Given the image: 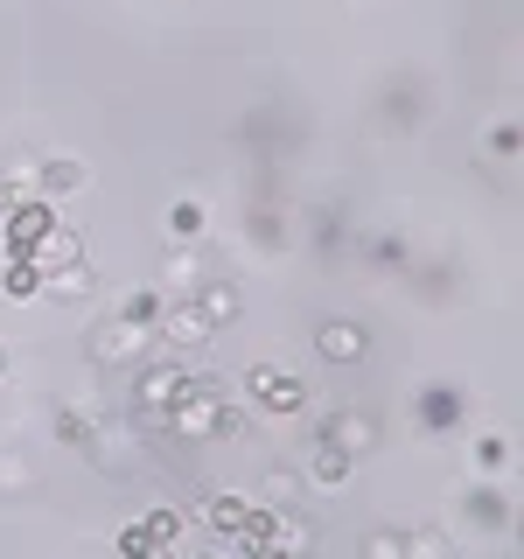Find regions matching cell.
<instances>
[{"instance_id": "obj_4", "label": "cell", "mask_w": 524, "mask_h": 559, "mask_svg": "<svg viewBox=\"0 0 524 559\" xmlns=\"http://www.w3.org/2000/svg\"><path fill=\"white\" fill-rule=\"evenodd\" d=\"M314 349H322L329 364H357L364 349H371V336H364L357 322H343V314H336V322H322V329H314Z\"/></svg>"}, {"instance_id": "obj_13", "label": "cell", "mask_w": 524, "mask_h": 559, "mask_svg": "<svg viewBox=\"0 0 524 559\" xmlns=\"http://www.w3.org/2000/svg\"><path fill=\"white\" fill-rule=\"evenodd\" d=\"M0 203L22 210V203H43V189H35V162H14L8 175H0Z\"/></svg>"}, {"instance_id": "obj_2", "label": "cell", "mask_w": 524, "mask_h": 559, "mask_svg": "<svg viewBox=\"0 0 524 559\" xmlns=\"http://www.w3.org/2000/svg\"><path fill=\"white\" fill-rule=\"evenodd\" d=\"M182 392H189V371H182V364H147V371L133 378V413L154 419V413H168Z\"/></svg>"}, {"instance_id": "obj_22", "label": "cell", "mask_w": 524, "mask_h": 559, "mask_svg": "<svg viewBox=\"0 0 524 559\" xmlns=\"http://www.w3.org/2000/svg\"><path fill=\"white\" fill-rule=\"evenodd\" d=\"M364 559H406V538H398V532H371V538H364Z\"/></svg>"}, {"instance_id": "obj_12", "label": "cell", "mask_w": 524, "mask_h": 559, "mask_svg": "<svg viewBox=\"0 0 524 559\" xmlns=\"http://www.w3.org/2000/svg\"><path fill=\"white\" fill-rule=\"evenodd\" d=\"M49 224H57V217H49V203H22V210H14V231H8L14 238V259H28V245L43 238Z\"/></svg>"}, {"instance_id": "obj_8", "label": "cell", "mask_w": 524, "mask_h": 559, "mask_svg": "<svg viewBox=\"0 0 524 559\" xmlns=\"http://www.w3.org/2000/svg\"><path fill=\"white\" fill-rule=\"evenodd\" d=\"M238 287H231V280H203V287H196V314H203V322L210 329H231L238 322Z\"/></svg>"}, {"instance_id": "obj_19", "label": "cell", "mask_w": 524, "mask_h": 559, "mask_svg": "<svg viewBox=\"0 0 524 559\" xmlns=\"http://www.w3.org/2000/svg\"><path fill=\"white\" fill-rule=\"evenodd\" d=\"M140 538H154V546L175 552V538H182V511H154L147 524H140Z\"/></svg>"}, {"instance_id": "obj_18", "label": "cell", "mask_w": 524, "mask_h": 559, "mask_svg": "<svg viewBox=\"0 0 524 559\" xmlns=\"http://www.w3.org/2000/svg\"><path fill=\"white\" fill-rule=\"evenodd\" d=\"M168 238H175V245H196V238H203V210H196V203H175V210H168Z\"/></svg>"}, {"instance_id": "obj_20", "label": "cell", "mask_w": 524, "mask_h": 559, "mask_svg": "<svg viewBox=\"0 0 524 559\" xmlns=\"http://www.w3.org/2000/svg\"><path fill=\"white\" fill-rule=\"evenodd\" d=\"M162 273H168V287H189V294H196L203 280H210V273H203V266H196V259H189V252H175V259H168Z\"/></svg>"}, {"instance_id": "obj_10", "label": "cell", "mask_w": 524, "mask_h": 559, "mask_svg": "<svg viewBox=\"0 0 524 559\" xmlns=\"http://www.w3.org/2000/svg\"><path fill=\"white\" fill-rule=\"evenodd\" d=\"M35 189H43V203L84 189V162H70V154H57V162H35Z\"/></svg>"}, {"instance_id": "obj_26", "label": "cell", "mask_w": 524, "mask_h": 559, "mask_svg": "<svg viewBox=\"0 0 524 559\" xmlns=\"http://www.w3.org/2000/svg\"><path fill=\"white\" fill-rule=\"evenodd\" d=\"M0 371H8V343H0Z\"/></svg>"}, {"instance_id": "obj_15", "label": "cell", "mask_w": 524, "mask_h": 559, "mask_svg": "<svg viewBox=\"0 0 524 559\" xmlns=\"http://www.w3.org/2000/svg\"><path fill=\"white\" fill-rule=\"evenodd\" d=\"M259 511H294V497H301V476L294 468H266V483H259Z\"/></svg>"}, {"instance_id": "obj_14", "label": "cell", "mask_w": 524, "mask_h": 559, "mask_svg": "<svg viewBox=\"0 0 524 559\" xmlns=\"http://www.w3.org/2000/svg\"><path fill=\"white\" fill-rule=\"evenodd\" d=\"M49 301H92V266H57L49 273Z\"/></svg>"}, {"instance_id": "obj_16", "label": "cell", "mask_w": 524, "mask_h": 559, "mask_svg": "<svg viewBox=\"0 0 524 559\" xmlns=\"http://www.w3.org/2000/svg\"><path fill=\"white\" fill-rule=\"evenodd\" d=\"M398 538H406V559H454L448 532H433V524H419V532H398Z\"/></svg>"}, {"instance_id": "obj_3", "label": "cell", "mask_w": 524, "mask_h": 559, "mask_svg": "<svg viewBox=\"0 0 524 559\" xmlns=\"http://www.w3.org/2000/svg\"><path fill=\"white\" fill-rule=\"evenodd\" d=\"M314 441H329V448H343L349 462H364V454L378 448V427H371V413H329Z\"/></svg>"}, {"instance_id": "obj_11", "label": "cell", "mask_w": 524, "mask_h": 559, "mask_svg": "<svg viewBox=\"0 0 524 559\" xmlns=\"http://www.w3.org/2000/svg\"><path fill=\"white\" fill-rule=\"evenodd\" d=\"M349 468H357V462H349L343 448L314 441V454H308V483H322V489H343V483H349Z\"/></svg>"}, {"instance_id": "obj_9", "label": "cell", "mask_w": 524, "mask_h": 559, "mask_svg": "<svg viewBox=\"0 0 524 559\" xmlns=\"http://www.w3.org/2000/svg\"><path fill=\"white\" fill-rule=\"evenodd\" d=\"M245 518H252V497H238V489L203 497V524H210V532H245Z\"/></svg>"}, {"instance_id": "obj_5", "label": "cell", "mask_w": 524, "mask_h": 559, "mask_svg": "<svg viewBox=\"0 0 524 559\" xmlns=\"http://www.w3.org/2000/svg\"><path fill=\"white\" fill-rule=\"evenodd\" d=\"M147 349V329H133V322H105L98 336H92V364H127Z\"/></svg>"}, {"instance_id": "obj_7", "label": "cell", "mask_w": 524, "mask_h": 559, "mask_svg": "<svg viewBox=\"0 0 524 559\" xmlns=\"http://www.w3.org/2000/svg\"><path fill=\"white\" fill-rule=\"evenodd\" d=\"M162 329H168V343H175V349H203L210 336H217V329H210L203 314H196V301H175V308H162Z\"/></svg>"}, {"instance_id": "obj_23", "label": "cell", "mask_w": 524, "mask_h": 559, "mask_svg": "<svg viewBox=\"0 0 524 559\" xmlns=\"http://www.w3.org/2000/svg\"><path fill=\"white\" fill-rule=\"evenodd\" d=\"M119 552H127V559H175L168 546H154V538H140V532H127V538H119Z\"/></svg>"}, {"instance_id": "obj_21", "label": "cell", "mask_w": 524, "mask_h": 559, "mask_svg": "<svg viewBox=\"0 0 524 559\" xmlns=\"http://www.w3.org/2000/svg\"><path fill=\"white\" fill-rule=\"evenodd\" d=\"M8 294H14V301H35V294H43V273H35L28 259H14V266H8Z\"/></svg>"}, {"instance_id": "obj_24", "label": "cell", "mask_w": 524, "mask_h": 559, "mask_svg": "<svg viewBox=\"0 0 524 559\" xmlns=\"http://www.w3.org/2000/svg\"><path fill=\"white\" fill-rule=\"evenodd\" d=\"M503 462H511V448H503L497 433H483V441H476V468H503Z\"/></svg>"}, {"instance_id": "obj_1", "label": "cell", "mask_w": 524, "mask_h": 559, "mask_svg": "<svg viewBox=\"0 0 524 559\" xmlns=\"http://www.w3.org/2000/svg\"><path fill=\"white\" fill-rule=\"evenodd\" d=\"M245 392H252L259 413H301V406H308V384L294 378V371H273V364L245 371Z\"/></svg>"}, {"instance_id": "obj_25", "label": "cell", "mask_w": 524, "mask_h": 559, "mask_svg": "<svg viewBox=\"0 0 524 559\" xmlns=\"http://www.w3.org/2000/svg\"><path fill=\"white\" fill-rule=\"evenodd\" d=\"M189 559H224V552H217V546H203V552H189Z\"/></svg>"}, {"instance_id": "obj_6", "label": "cell", "mask_w": 524, "mask_h": 559, "mask_svg": "<svg viewBox=\"0 0 524 559\" xmlns=\"http://www.w3.org/2000/svg\"><path fill=\"white\" fill-rule=\"evenodd\" d=\"M28 266H35V273L78 266V231H70V224H49V231H43V238L28 245Z\"/></svg>"}, {"instance_id": "obj_17", "label": "cell", "mask_w": 524, "mask_h": 559, "mask_svg": "<svg viewBox=\"0 0 524 559\" xmlns=\"http://www.w3.org/2000/svg\"><path fill=\"white\" fill-rule=\"evenodd\" d=\"M454 413H462V399H454V392H441V384L419 392V419H427V427H454Z\"/></svg>"}]
</instances>
